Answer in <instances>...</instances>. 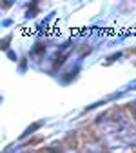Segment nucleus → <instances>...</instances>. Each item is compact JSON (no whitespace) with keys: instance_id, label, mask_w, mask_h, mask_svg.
Returning a JSON list of instances; mask_svg holds the SVG:
<instances>
[{"instance_id":"obj_2","label":"nucleus","mask_w":136,"mask_h":153,"mask_svg":"<svg viewBox=\"0 0 136 153\" xmlns=\"http://www.w3.org/2000/svg\"><path fill=\"white\" fill-rule=\"evenodd\" d=\"M11 24H13V20H9V18H7V20H4V22H2V26H6V27H7V26H11Z\"/></svg>"},{"instance_id":"obj_4","label":"nucleus","mask_w":136,"mask_h":153,"mask_svg":"<svg viewBox=\"0 0 136 153\" xmlns=\"http://www.w3.org/2000/svg\"><path fill=\"white\" fill-rule=\"evenodd\" d=\"M134 115H136V104H134Z\"/></svg>"},{"instance_id":"obj_3","label":"nucleus","mask_w":136,"mask_h":153,"mask_svg":"<svg viewBox=\"0 0 136 153\" xmlns=\"http://www.w3.org/2000/svg\"><path fill=\"white\" fill-rule=\"evenodd\" d=\"M67 153H78V151H74V149H69V151H67Z\"/></svg>"},{"instance_id":"obj_1","label":"nucleus","mask_w":136,"mask_h":153,"mask_svg":"<svg viewBox=\"0 0 136 153\" xmlns=\"http://www.w3.org/2000/svg\"><path fill=\"white\" fill-rule=\"evenodd\" d=\"M7 56H9L11 60H18V56H16V53H15V51H7Z\"/></svg>"}]
</instances>
